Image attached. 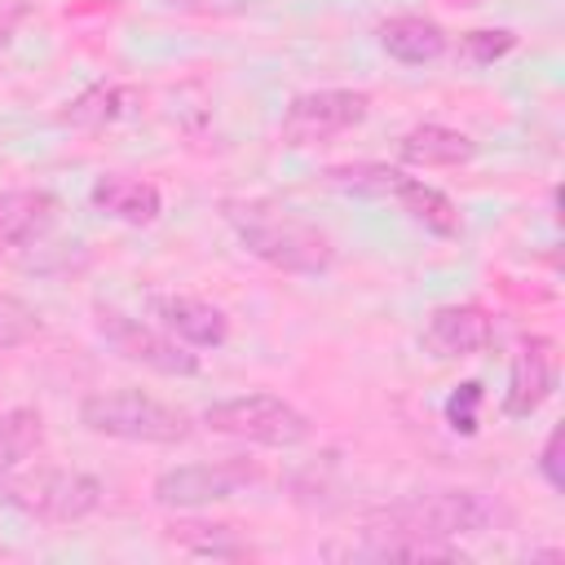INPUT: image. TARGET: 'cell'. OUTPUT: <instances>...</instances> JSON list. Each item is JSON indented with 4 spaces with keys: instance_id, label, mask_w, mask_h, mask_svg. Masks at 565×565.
<instances>
[{
    "instance_id": "6da1fadb",
    "label": "cell",
    "mask_w": 565,
    "mask_h": 565,
    "mask_svg": "<svg viewBox=\"0 0 565 565\" xmlns=\"http://www.w3.org/2000/svg\"><path fill=\"white\" fill-rule=\"evenodd\" d=\"M503 503L481 494V490H419L406 499H393L366 516L362 539H388V543H411L428 561H450L459 539L490 534L503 521Z\"/></svg>"
},
{
    "instance_id": "7a4b0ae2",
    "label": "cell",
    "mask_w": 565,
    "mask_h": 565,
    "mask_svg": "<svg viewBox=\"0 0 565 565\" xmlns=\"http://www.w3.org/2000/svg\"><path fill=\"white\" fill-rule=\"evenodd\" d=\"M221 221L269 269H282V274H296V278H318V274H327L335 265L331 234L318 221H309L296 207H287V203H274V199H221Z\"/></svg>"
},
{
    "instance_id": "3957f363",
    "label": "cell",
    "mask_w": 565,
    "mask_h": 565,
    "mask_svg": "<svg viewBox=\"0 0 565 565\" xmlns=\"http://www.w3.org/2000/svg\"><path fill=\"white\" fill-rule=\"evenodd\" d=\"M102 499H106V486L79 468H53V463L26 468L22 463L0 477V503L40 525H75L93 516Z\"/></svg>"
},
{
    "instance_id": "277c9868",
    "label": "cell",
    "mask_w": 565,
    "mask_h": 565,
    "mask_svg": "<svg viewBox=\"0 0 565 565\" xmlns=\"http://www.w3.org/2000/svg\"><path fill=\"white\" fill-rule=\"evenodd\" d=\"M79 424L93 437L137 441V446H177L190 437V415L141 388H102L79 402Z\"/></svg>"
},
{
    "instance_id": "5b68a950",
    "label": "cell",
    "mask_w": 565,
    "mask_h": 565,
    "mask_svg": "<svg viewBox=\"0 0 565 565\" xmlns=\"http://www.w3.org/2000/svg\"><path fill=\"white\" fill-rule=\"evenodd\" d=\"M203 428L216 437H234V441H252V446H300L309 441L313 424L300 406H291L278 393H238V397H221L212 402L203 415Z\"/></svg>"
},
{
    "instance_id": "8992f818",
    "label": "cell",
    "mask_w": 565,
    "mask_h": 565,
    "mask_svg": "<svg viewBox=\"0 0 565 565\" xmlns=\"http://www.w3.org/2000/svg\"><path fill=\"white\" fill-rule=\"evenodd\" d=\"M93 327L97 335L106 340L110 353H119L124 362L132 366H146L154 375H172V380H185V375H199V353H190V344L172 340L168 331L124 313L119 305H106L97 300L93 305Z\"/></svg>"
},
{
    "instance_id": "52a82bcc",
    "label": "cell",
    "mask_w": 565,
    "mask_h": 565,
    "mask_svg": "<svg viewBox=\"0 0 565 565\" xmlns=\"http://www.w3.org/2000/svg\"><path fill=\"white\" fill-rule=\"evenodd\" d=\"M265 472L256 459L230 455V459H199V463H177L154 477V503L177 508V512H199L212 503H225L234 494H247L260 486Z\"/></svg>"
},
{
    "instance_id": "ba28073f",
    "label": "cell",
    "mask_w": 565,
    "mask_h": 565,
    "mask_svg": "<svg viewBox=\"0 0 565 565\" xmlns=\"http://www.w3.org/2000/svg\"><path fill=\"white\" fill-rule=\"evenodd\" d=\"M371 115V93L362 88H309L296 93L278 119L282 146H322L349 128H358Z\"/></svg>"
},
{
    "instance_id": "9c48e42d",
    "label": "cell",
    "mask_w": 565,
    "mask_h": 565,
    "mask_svg": "<svg viewBox=\"0 0 565 565\" xmlns=\"http://www.w3.org/2000/svg\"><path fill=\"white\" fill-rule=\"evenodd\" d=\"M556 380H561V358H556V344L547 335H530L521 340L512 366H508V388H503V415L508 419H530L552 393H556Z\"/></svg>"
},
{
    "instance_id": "30bf717a",
    "label": "cell",
    "mask_w": 565,
    "mask_h": 565,
    "mask_svg": "<svg viewBox=\"0 0 565 565\" xmlns=\"http://www.w3.org/2000/svg\"><path fill=\"white\" fill-rule=\"evenodd\" d=\"M146 309L159 331H168L172 340H181L190 349H221L230 340V318L212 300L181 296V291H154L146 300Z\"/></svg>"
},
{
    "instance_id": "8fae6325",
    "label": "cell",
    "mask_w": 565,
    "mask_h": 565,
    "mask_svg": "<svg viewBox=\"0 0 565 565\" xmlns=\"http://www.w3.org/2000/svg\"><path fill=\"white\" fill-rule=\"evenodd\" d=\"M424 344L428 353L455 362V358H477L494 344V318L472 305V300H450V305H437L424 322Z\"/></svg>"
},
{
    "instance_id": "7c38bea8",
    "label": "cell",
    "mask_w": 565,
    "mask_h": 565,
    "mask_svg": "<svg viewBox=\"0 0 565 565\" xmlns=\"http://www.w3.org/2000/svg\"><path fill=\"white\" fill-rule=\"evenodd\" d=\"M62 216V199L44 185H18L0 194V252L40 243Z\"/></svg>"
},
{
    "instance_id": "4fadbf2b",
    "label": "cell",
    "mask_w": 565,
    "mask_h": 565,
    "mask_svg": "<svg viewBox=\"0 0 565 565\" xmlns=\"http://www.w3.org/2000/svg\"><path fill=\"white\" fill-rule=\"evenodd\" d=\"M88 199L97 212H106L110 221H124V225H154L159 212H163V194L159 185L141 181V177H128V172H102L93 185H88Z\"/></svg>"
},
{
    "instance_id": "5bb4252c",
    "label": "cell",
    "mask_w": 565,
    "mask_h": 565,
    "mask_svg": "<svg viewBox=\"0 0 565 565\" xmlns=\"http://www.w3.org/2000/svg\"><path fill=\"white\" fill-rule=\"evenodd\" d=\"M375 40L402 66H428V62H437L450 49L446 26L424 18V13H393V18H384L375 26Z\"/></svg>"
},
{
    "instance_id": "9a60e30c",
    "label": "cell",
    "mask_w": 565,
    "mask_h": 565,
    "mask_svg": "<svg viewBox=\"0 0 565 565\" xmlns=\"http://www.w3.org/2000/svg\"><path fill=\"white\" fill-rule=\"evenodd\" d=\"M397 154L411 168H463L477 159V141L446 124H415L397 137Z\"/></svg>"
},
{
    "instance_id": "2e32d148",
    "label": "cell",
    "mask_w": 565,
    "mask_h": 565,
    "mask_svg": "<svg viewBox=\"0 0 565 565\" xmlns=\"http://www.w3.org/2000/svg\"><path fill=\"white\" fill-rule=\"evenodd\" d=\"M388 199H393L415 225H424V230L437 234V238H459V234H463V216H459L455 199H450L446 190L419 181V177H406V172H402V177L393 181ZM388 199H384V203H388Z\"/></svg>"
},
{
    "instance_id": "e0dca14e",
    "label": "cell",
    "mask_w": 565,
    "mask_h": 565,
    "mask_svg": "<svg viewBox=\"0 0 565 565\" xmlns=\"http://www.w3.org/2000/svg\"><path fill=\"white\" fill-rule=\"evenodd\" d=\"M137 102H141L137 88L115 84V79H97V84L79 88V93L57 110V119L71 124V128H106V124H119L124 115H132Z\"/></svg>"
},
{
    "instance_id": "ac0fdd59",
    "label": "cell",
    "mask_w": 565,
    "mask_h": 565,
    "mask_svg": "<svg viewBox=\"0 0 565 565\" xmlns=\"http://www.w3.org/2000/svg\"><path fill=\"white\" fill-rule=\"evenodd\" d=\"M168 539L181 552H190V556H212V561H243V556H252V543L234 525H225V521H172Z\"/></svg>"
},
{
    "instance_id": "d6986e66",
    "label": "cell",
    "mask_w": 565,
    "mask_h": 565,
    "mask_svg": "<svg viewBox=\"0 0 565 565\" xmlns=\"http://www.w3.org/2000/svg\"><path fill=\"white\" fill-rule=\"evenodd\" d=\"M40 446H44V415L35 406L0 411V477L22 468Z\"/></svg>"
},
{
    "instance_id": "ffe728a7",
    "label": "cell",
    "mask_w": 565,
    "mask_h": 565,
    "mask_svg": "<svg viewBox=\"0 0 565 565\" xmlns=\"http://www.w3.org/2000/svg\"><path fill=\"white\" fill-rule=\"evenodd\" d=\"M397 177H402V168L380 163V159H358V163L327 168V185H335L344 194H358V199H388Z\"/></svg>"
},
{
    "instance_id": "44dd1931",
    "label": "cell",
    "mask_w": 565,
    "mask_h": 565,
    "mask_svg": "<svg viewBox=\"0 0 565 565\" xmlns=\"http://www.w3.org/2000/svg\"><path fill=\"white\" fill-rule=\"evenodd\" d=\"M40 331H44V313L35 305H26L22 296L0 291V353L31 344Z\"/></svg>"
},
{
    "instance_id": "7402d4cb",
    "label": "cell",
    "mask_w": 565,
    "mask_h": 565,
    "mask_svg": "<svg viewBox=\"0 0 565 565\" xmlns=\"http://www.w3.org/2000/svg\"><path fill=\"white\" fill-rule=\"evenodd\" d=\"M512 49H516V31H508V26H477V31L459 35V57L468 66H494Z\"/></svg>"
},
{
    "instance_id": "603a6c76",
    "label": "cell",
    "mask_w": 565,
    "mask_h": 565,
    "mask_svg": "<svg viewBox=\"0 0 565 565\" xmlns=\"http://www.w3.org/2000/svg\"><path fill=\"white\" fill-rule=\"evenodd\" d=\"M481 406H486V388H481L477 380H463V384H459V388L446 397L441 415H446V424H450L455 433L472 437V433L481 428Z\"/></svg>"
},
{
    "instance_id": "cb8c5ba5",
    "label": "cell",
    "mask_w": 565,
    "mask_h": 565,
    "mask_svg": "<svg viewBox=\"0 0 565 565\" xmlns=\"http://www.w3.org/2000/svg\"><path fill=\"white\" fill-rule=\"evenodd\" d=\"M539 477L547 481V490H556V494H565V468H561V428H552L547 437H543V450H539Z\"/></svg>"
},
{
    "instance_id": "d4e9b609",
    "label": "cell",
    "mask_w": 565,
    "mask_h": 565,
    "mask_svg": "<svg viewBox=\"0 0 565 565\" xmlns=\"http://www.w3.org/2000/svg\"><path fill=\"white\" fill-rule=\"evenodd\" d=\"M168 9H181V13H203V18H230V13H243L252 0H163Z\"/></svg>"
},
{
    "instance_id": "484cf974",
    "label": "cell",
    "mask_w": 565,
    "mask_h": 565,
    "mask_svg": "<svg viewBox=\"0 0 565 565\" xmlns=\"http://www.w3.org/2000/svg\"><path fill=\"white\" fill-rule=\"evenodd\" d=\"M18 18H22V13H0V49L13 44V35H18Z\"/></svg>"
}]
</instances>
